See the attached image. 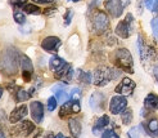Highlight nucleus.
Returning <instances> with one entry per match:
<instances>
[{"mask_svg": "<svg viewBox=\"0 0 158 138\" xmlns=\"http://www.w3.org/2000/svg\"><path fill=\"white\" fill-rule=\"evenodd\" d=\"M21 57L18 49L14 47H8L0 52V72L6 76H13L18 72L21 63Z\"/></svg>", "mask_w": 158, "mask_h": 138, "instance_id": "f257e3e1", "label": "nucleus"}, {"mask_svg": "<svg viewBox=\"0 0 158 138\" xmlns=\"http://www.w3.org/2000/svg\"><path fill=\"white\" fill-rule=\"evenodd\" d=\"M110 61L113 62V65L120 69L121 71H126L129 74L134 72V60L132 56L129 52V49L126 48H120V49H116L112 54H110Z\"/></svg>", "mask_w": 158, "mask_h": 138, "instance_id": "f03ea898", "label": "nucleus"}, {"mask_svg": "<svg viewBox=\"0 0 158 138\" xmlns=\"http://www.w3.org/2000/svg\"><path fill=\"white\" fill-rule=\"evenodd\" d=\"M121 70L120 69H112L107 66H100L94 71V84L97 87H104L109 82L116 80L117 78H120Z\"/></svg>", "mask_w": 158, "mask_h": 138, "instance_id": "7ed1b4c3", "label": "nucleus"}, {"mask_svg": "<svg viewBox=\"0 0 158 138\" xmlns=\"http://www.w3.org/2000/svg\"><path fill=\"white\" fill-rule=\"evenodd\" d=\"M91 30L95 35H103L109 30V18L103 11H95L93 13Z\"/></svg>", "mask_w": 158, "mask_h": 138, "instance_id": "20e7f679", "label": "nucleus"}, {"mask_svg": "<svg viewBox=\"0 0 158 138\" xmlns=\"http://www.w3.org/2000/svg\"><path fill=\"white\" fill-rule=\"evenodd\" d=\"M134 31V16L129 13L122 20L121 22H118V25L116 26V35H118L122 39H127Z\"/></svg>", "mask_w": 158, "mask_h": 138, "instance_id": "39448f33", "label": "nucleus"}, {"mask_svg": "<svg viewBox=\"0 0 158 138\" xmlns=\"http://www.w3.org/2000/svg\"><path fill=\"white\" fill-rule=\"evenodd\" d=\"M12 134L13 136H17V137H27L30 136L32 132H35V124L30 120H25V121H21L19 124H17L15 127L12 128Z\"/></svg>", "mask_w": 158, "mask_h": 138, "instance_id": "423d86ee", "label": "nucleus"}, {"mask_svg": "<svg viewBox=\"0 0 158 138\" xmlns=\"http://www.w3.org/2000/svg\"><path fill=\"white\" fill-rule=\"evenodd\" d=\"M81 111V105L78 100H68L62 105L60 111H59V116L60 118H66L68 115H75Z\"/></svg>", "mask_w": 158, "mask_h": 138, "instance_id": "0eeeda50", "label": "nucleus"}, {"mask_svg": "<svg viewBox=\"0 0 158 138\" xmlns=\"http://www.w3.org/2000/svg\"><path fill=\"white\" fill-rule=\"evenodd\" d=\"M127 107V100H126L125 96H114L110 98V102H109V111L110 114H113V115H118V114H121L123 110H126Z\"/></svg>", "mask_w": 158, "mask_h": 138, "instance_id": "6e6552de", "label": "nucleus"}, {"mask_svg": "<svg viewBox=\"0 0 158 138\" xmlns=\"http://www.w3.org/2000/svg\"><path fill=\"white\" fill-rule=\"evenodd\" d=\"M21 67H22V78L26 83H30L34 76V65L26 54H22L21 57Z\"/></svg>", "mask_w": 158, "mask_h": 138, "instance_id": "1a4fd4ad", "label": "nucleus"}, {"mask_svg": "<svg viewBox=\"0 0 158 138\" xmlns=\"http://www.w3.org/2000/svg\"><path fill=\"white\" fill-rule=\"evenodd\" d=\"M135 88H136V84L134 80H131L130 78H123L121 80V83L116 87L114 92L121 96H131L134 91H135Z\"/></svg>", "mask_w": 158, "mask_h": 138, "instance_id": "9d476101", "label": "nucleus"}, {"mask_svg": "<svg viewBox=\"0 0 158 138\" xmlns=\"http://www.w3.org/2000/svg\"><path fill=\"white\" fill-rule=\"evenodd\" d=\"M62 45V40L57 36H46L41 42V48L48 53H57Z\"/></svg>", "mask_w": 158, "mask_h": 138, "instance_id": "9b49d317", "label": "nucleus"}, {"mask_svg": "<svg viewBox=\"0 0 158 138\" xmlns=\"http://www.w3.org/2000/svg\"><path fill=\"white\" fill-rule=\"evenodd\" d=\"M106 11L110 14V17L118 18L123 13V4L121 0H107L106 2Z\"/></svg>", "mask_w": 158, "mask_h": 138, "instance_id": "f8f14e48", "label": "nucleus"}, {"mask_svg": "<svg viewBox=\"0 0 158 138\" xmlns=\"http://www.w3.org/2000/svg\"><path fill=\"white\" fill-rule=\"evenodd\" d=\"M89 105L94 111H103L106 106V96L100 92H94L89 100Z\"/></svg>", "mask_w": 158, "mask_h": 138, "instance_id": "ddd939ff", "label": "nucleus"}, {"mask_svg": "<svg viewBox=\"0 0 158 138\" xmlns=\"http://www.w3.org/2000/svg\"><path fill=\"white\" fill-rule=\"evenodd\" d=\"M30 110H31V116H32L35 123H41L44 120V114H45L44 105L40 101H32L30 103Z\"/></svg>", "mask_w": 158, "mask_h": 138, "instance_id": "4468645a", "label": "nucleus"}, {"mask_svg": "<svg viewBox=\"0 0 158 138\" xmlns=\"http://www.w3.org/2000/svg\"><path fill=\"white\" fill-rule=\"evenodd\" d=\"M28 114V109L26 105H21V106L15 107L9 115V121L12 124H15V123H19L21 120H23Z\"/></svg>", "mask_w": 158, "mask_h": 138, "instance_id": "2eb2a0df", "label": "nucleus"}, {"mask_svg": "<svg viewBox=\"0 0 158 138\" xmlns=\"http://www.w3.org/2000/svg\"><path fill=\"white\" fill-rule=\"evenodd\" d=\"M73 69H72V65L71 63H66V66L63 67L62 70H59L58 72H55V78L58 80H62L63 83H69L73 78Z\"/></svg>", "mask_w": 158, "mask_h": 138, "instance_id": "dca6fc26", "label": "nucleus"}, {"mask_svg": "<svg viewBox=\"0 0 158 138\" xmlns=\"http://www.w3.org/2000/svg\"><path fill=\"white\" fill-rule=\"evenodd\" d=\"M144 109L148 110L149 112L158 110V96L154 93H149L145 100H144Z\"/></svg>", "mask_w": 158, "mask_h": 138, "instance_id": "f3484780", "label": "nucleus"}, {"mask_svg": "<svg viewBox=\"0 0 158 138\" xmlns=\"http://www.w3.org/2000/svg\"><path fill=\"white\" fill-rule=\"evenodd\" d=\"M109 123H110V120H109V116H108V115L100 116V118L95 121V125L93 127V133L95 134V136H98L100 132H103V131H104L106 127H107Z\"/></svg>", "mask_w": 158, "mask_h": 138, "instance_id": "a211bd4d", "label": "nucleus"}, {"mask_svg": "<svg viewBox=\"0 0 158 138\" xmlns=\"http://www.w3.org/2000/svg\"><path fill=\"white\" fill-rule=\"evenodd\" d=\"M68 129H69V132L73 138H78L81 136V131H82L80 120L78 119H69L68 120Z\"/></svg>", "mask_w": 158, "mask_h": 138, "instance_id": "6ab92c4d", "label": "nucleus"}, {"mask_svg": "<svg viewBox=\"0 0 158 138\" xmlns=\"http://www.w3.org/2000/svg\"><path fill=\"white\" fill-rule=\"evenodd\" d=\"M66 61L63 60V58H60L59 56H53L52 58L49 60V67H50V70L54 72H58L59 70H62L63 67L66 66Z\"/></svg>", "mask_w": 158, "mask_h": 138, "instance_id": "aec40b11", "label": "nucleus"}, {"mask_svg": "<svg viewBox=\"0 0 158 138\" xmlns=\"http://www.w3.org/2000/svg\"><path fill=\"white\" fill-rule=\"evenodd\" d=\"M145 131L149 136L152 137H158V119H149L147 121V124H143Z\"/></svg>", "mask_w": 158, "mask_h": 138, "instance_id": "412c9836", "label": "nucleus"}, {"mask_svg": "<svg viewBox=\"0 0 158 138\" xmlns=\"http://www.w3.org/2000/svg\"><path fill=\"white\" fill-rule=\"evenodd\" d=\"M62 87L60 85H57L53 88V92H55V97H57V100L62 103H64L69 100V96L66 93V91H63V89H60Z\"/></svg>", "mask_w": 158, "mask_h": 138, "instance_id": "4be33fe9", "label": "nucleus"}, {"mask_svg": "<svg viewBox=\"0 0 158 138\" xmlns=\"http://www.w3.org/2000/svg\"><path fill=\"white\" fill-rule=\"evenodd\" d=\"M93 75L88 71H78V82H81L82 84L89 85L93 83Z\"/></svg>", "mask_w": 158, "mask_h": 138, "instance_id": "5701e85b", "label": "nucleus"}, {"mask_svg": "<svg viewBox=\"0 0 158 138\" xmlns=\"http://www.w3.org/2000/svg\"><path fill=\"white\" fill-rule=\"evenodd\" d=\"M30 93H27V91L22 88H17V91H15V101L17 102H23L30 98Z\"/></svg>", "mask_w": 158, "mask_h": 138, "instance_id": "b1692460", "label": "nucleus"}, {"mask_svg": "<svg viewBox=\"0 0 158 138\" xmlns=\"http://www.w3.org/2000/svg\"><path fill=\"white\" fill-rule=\"evenodd\" d=\"M132 110H130V109H126V110H123L122 112H121V120H122V123L125 124V125H127V124H130L131 121H132Z\"/></svg>", "mask_w": 158, "mask_h": 138, "instance_id": "393cba45", "label": "nucleus"}, {"mask_svg": "<svg viewBox=\"0 0 158 138\" xmlns=\"http://www.w3.org/2000/svg\"><path fill=\"white\" fill-rule=\"evenodd\" d=\"M22 9H23V12H26L28 14H40L41 13V9L36 4H28L27 3L25 7L22 8Z\"/></svg>", "mask_w": 158, "mask_h": 138, "instance_id": "a878e982", "label": "nucleus"}, {"mask_svg": "<svg viewBox=\"0 0 158 138\" xmlns=\"http://www.w3.org/2000/svg\"><path fill=\"white\" fill-rule=\"evenodd\" d=\"M143 128H144V125H143V124H140V125H138V127L131 128L130 131H129V133H127V134H129V137H130V138H140Z\"/></svg>", "mask_w": 158, "mask_h": 138, "instance_id": "bb28decb", "label": "nucleus"}, {"mask_svg": "<svg viewBox=\"0 0 158 138\" xmlns=\"http://www.w3.org/2000/svg\"><path fill=\"white\" fill-rule=\"evenodd\" d=\"M13 18L14 21L18 23V25H23V23H26V16L23 14V12H19V11H15L13 13Z\"/></svg>", "mask_w": 158, "mask_h": 138, "instance_id": "cd10ccee", "label": "nucleus"}, {"mask_svg": "<svg viewBox=\"0 0 158 138\" xmlns=\"http://www.w3.org/2000/svg\"><path fill=\"white\" fill-rule=\"evenodd\" d=\"M144 3L151 12H158V0H144Z\"/></svg>", "mask_w": 158, "mask_h": 138, "instance_id": "c85d7f7f", "label": "nucleus"}, {"mask_svg": "<svg viewBox=\"0 0 158 138\" xmlns=\"http://www.w3.org/2000/svg\"><path fill=\"white\" fill-rule=\"evenodd\" d=\"M73 18V11L72 9H67V12L64 13V17H63V23H64V26H68L71 21Z\"/></svg>", "mask_w": 158, "mask_h": 138, "instance_id": "c756f323", "label": "nucleus"}, {"mask_svg": "<svg viewBox=\"0 0 158 138\" xmlns=\"http://www.w3.org/2000/svg\"><path fill=\"white\" fill-rule=\"evenodd\" d=\"M151 26H152V31H153V35H154V38L158 40V16L152 20V22H151Z\"/></svg>", "mask_w": 158, "mask_h": 138, "instance_id": "7c9ffc66", "label": "nucleus"}, {"mask_svg": "<svg viewBox=\"0 0 158 138\" xmlns=\"http://www.w3.org/2000/svg\"><path fill=\"white\" fill-rule=\"evenodd\" d=\"M57 105H58L57 97H50V98L48 100V110L49 111H54L55 109H57Z\"/></svg>", "mask_w": 158, "mask_h": 138, "instance_id": "2f4dec72", "label": "nucleus"}, {"mask_svg": "<svg viewBox=\"0 0 158 138\" xmlns=\"http://www.w3.org/2000/svg\"><path fill=\"white\" fill-rule=\"evenodd\" d=\"M102 138H120V136L114 131H112V129H106L103 134H102Z\"/></svg>", "mask_w": 158, "mask_h": 138, "instance_id": "473e14b6", "label": "nucleus"}, {"mask_svg": "<svg viewBox=\"0 0 158 138\" xmlns=\"http://www.w3.org/2000/svg\"><path fill=\"white\" fill-rule=\"evenodd\" d=\"M9 3L13 8H23L27 4V0H9Z\"/></svg>", "mask_w": 158, "mask_h": 138, "instance_id": "72a5a7b5", "label": "nucleus"}, {"mask_svg": "<svg viewBox=\"0 0 158 138\" xmlns=\"http://www.w3.org/2000/svg\"><path fill=\"white\" fill-rule=\"evenodd\" d=\"M71 97H72V100H78V101H80L81 89H80V88H73L72 92H71Z\"/></svg>", "mask_w": 158, "mask_h": 138, "instance_id": "f704fd0d", "label": "nucleus"}, {"mask_svg": "<svg viewBox=\"0 0 158 138\" xmlns=\"http://www.w3.org/2000/svg\"><path fill=\"white\" fill-rule=\"evenodd\" d=\"M55 13H57V8L55 7H50V8H48V9L44 11V14H46V16H52V14H55Z\"/></svg>", "mask_w": 158, "mask_h": 138, "instance_id": "c9c22d12", "label": "nucleus"}, {"mask_svg": "<svg viewBox=\"0 0 158 138\" xmlns=\"http://www.w3.org/2000/svg\"><path fill=\"white\" fill-rule=\"evenodd\" d=\"M32 2L37 3V4H52L55 2V0H32Z\"/></svg>", "mask_w": 158, "mask_h": 138, "instance_id": "e433bc0d", "label": "nucleus"}, {"mask_svg": "<svg viewBox=\"0 0 158 138\" xmlns=\"http://www.w3.org/2000/svg\"><path fill=\"white\" fill-rule=\"evenodd\" d=\"M152 71V74H153V76H154V79L157 80V83H158V65H156V66L151 70Z\"/></svg>", "mask_w": 158, "mask_h": 138, "instance_id": "4c0bfd02", "label": "nucleus"}, {"mask_svg": "<svg viewBox=\"0 0 158 138\" xmlns=\"http://www.w3.org/2000/svg\"><path fill=\"white\" fill-rule=\"evenodd\" d=\"M99 2L100 0H91V3H90V5H89V9L91 11L94 7H98V4H99Z\"/></svg>", "mask_w": 158, "mask_h": 138, "instance_id": "58836bf2", "label": "nucleus"}, {"mask_svg": "<svg viewBox=\"0 0 158 138\" xmlns=\"http://www.w3.org/2000/svg\"><path fill=\"white\" fill-rule=\"evenodd\" d=\"M53 138H69V137H66L64 134H62V133H58L57 136H54Z\"/></svg>", "mask_w": 158, "mask_h": 138, "instance_id": "ea45409f", "label": "nucleus"}, {"mask_svg": "<svg viewBox=\"0 0 158 138\" xmlns=\"http://www.w3.org/2000/svg\"><path fill=\"white\" fill-rule=\"evenodd\" d=\"M0 138H5V134H4V132L0 129Z\"/></svg>", "mask_w": 158, "mask_h": 138, "instance_id": "a19ab883", "label": "nucleus"}, {"mask_svg": "<svg viewBox=\"0 0 158 138\" xmlns=\"http://www.w3.org/2000/svg\"><path fill=\"white\" fill-rule=\"evenodd\" d=\"M3 93H4V89H3L2 87H0V98H2V97H3Z\"/></svg>", "mask_w": 158, "mask_h": 138, "instance_id": "79ce46f5", "label": "nucleus"}, {"mask_svg": "<svg viewBox=\"0 0 158 138\" xmlns=\"http://www.w3.org/2000/svg\"><path fill=\"white\" fill-rule=\"evenodd\" d=\"M71 2H75V3H77V2H80V0H71Z\"/></svg>", "mask_w": 158, "mask_h": 138, "instance_id": "37998d69", "label": "nucleus"}]
</instances>
